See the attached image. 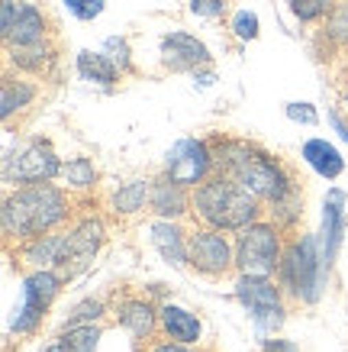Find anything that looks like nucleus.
Wrapping results in <instances>:
<instances>
[{"instance_id": "nucleus-1", "label": "nucleus", "mask_w": 348, "mask_h": 352, "mask_svg": "<svg viewBox=\"0 0 348 352\" xmlns=\"http://www.w3.org/2000/svg\"><path fill=\"white\" fill-rule=\"evenodd\" d=\"M213 171L235 178L245 191H252L258 201L268 204H277L290 188H297L290 171L281 162L252 142H239V139H226L213 149Z\"/></svg>"}, {"instance_id": "nucleus-2", "label": "nucleus", "mask_w": 348, "mask_h": 352, "mask_svg": "<svg viewBox=\"0 0 348 352\" xmlns=\"http://www.w3.org/2000/svg\"><path fill=\"white\" fill-rule=\"evenodd\" d=\"M68 220V197L55 184H23L3 201V236L30 243Z\"/></svg>"}, {"instance_id": "nucleus-3", "label": "nucleus", "mask_w": 348, "mask_h": 352, "mask_svg": "<svg viewBox=\"0 0 348 352\" xmlns=\"http://www.w3.org/2000/svg\"><path fill=\"white\" fill-rule=\"evenodd\" d=\"M194 214L203 226L222 233H242L245 226L258 223L262 201L229 175H210L194 188Z\"/></svg>"}, {"instance_id": "nucleus-4", "label": "nucleus", "mask_w": 348, "mask_h": 352, "mask_svg": "<svg viewBox=\"0 0 348 352\" xmlns=\"http://www.w3.org/2000/svg\"><path fill=\"white\" fill-rule=\"evenodd\" d=\"M284 245H281V226L275 223H252L239 233L235 243V268L242 275L271 278L281 268Z\"/></svg>"}, {"instance_id": "nucleus-5", "label": "nucleus", "mask_w": 348, "mask_h": 352, "mask_svg": "<svg viewBox=\"0 0 348 352\" xmlns=\"http://www.w3.org/2000/svg\"><path fill=\"white\" fill-rule=\"evenodd\" d=\"M319 272H323V256H316V239L300 236L284 249L277 278L300 304H313L319 298Z\"/></svg>"}, {"instance_id": "nucleus-6", "label": "nucleus", "mask_w": 348, "mask_h": 352, "mask_svg": "<svg viewBox=\"0 0 348 352\" xmlns=\"http://www.w3.org/2000/svg\"><path fill=\"white\" fill-rule=\"evenodd\" d=\"M55 175H62V162L55 155L52 142H45V139H32L23 149L3 159V178L10 184H45Z\"/></svg>"}, {"instance_id": "nucleus-7", "label": "nucleus", "mask_w": 348, "mask_h": 352, "mask_svg": "<svg viewBox=\"0 0 348 352\" xmlns=\"http://www.w3.org/2000/svg\"><path fill=\"white\" fill-rule=\"evenodd\" d=\"M0 32H3L7 49H30V45L49 43V20L32 3L3 0L0 3Z\"/></svg>"}, {"instance_id": "nucleus-8", "label": "nucleus", "mask_w": 348, "mask_h": 352, "mask_svg": "<svg viewBox=\"0 0 348 352\" xmlns=\"http://www.w3.org/2000/svg\"><path fill=\"white\" fill-rule=\"evenodd\" d=\"M235 298L242 300V307L252 314V320L258 330L275 333L287 317L284 298L281 288H275L268 278H255V275H242L235 285Z\"/></svg>"}, {"instance_id": "nucleus-9", "label": "nucleus", "mask_w": 348, "mask_h": 352, "mask_svg": "<svg viewBox=\"0 0 348 352\" xmlns=\"http://www.w3.org/2000/svg\"><path fill=\"white\" fill-rule=\"evenodd\" d=\"M187 256H190V268H197L200 275L210 278H222L229 275L235 265V245L222 236V230L213 226H200L187 236Z\"/></svg>"}, {"instance_id": "nucleus-10", "label": "nucleus", "mask_w": 348, "mask_h": 352, "mask_svg": "<svg viewBox=\"0 0 348 352\" xmlns=\"http://www.w3.org/2000/svg\"><path fill=\"white\" fill-rule=\"evenodd\" d=\"M62 281L65 278L52 268H36L26 281H23V304L16 310V320H13V333H30L39 327L43 314L49 310L58 291H62Z\"/></svg>"}, {"instance_id": "nucleus-11", "label": "nucleus", "mask_w": 348, "mask_h": 352, "mask_svg": "<svg viewBox=\"0 0 348 352\" xmlns=\"http://www.w3.org/2000/svg\"><path fill=\"white\" fill-rule=\"evenodd\" d=\"M100 245H104V223L94 220V217H87V220H81V223L74 226L71 233H65V245H62V256H58L55 272L62 278L81 275L94 262Z\"/></svg>"}, {"instance_id": "nucleus-12", "label": "nucleus", "mask_w": 348, "mask_h": 352, "mask_svg": "<svg viewBox=\"0 0 348 352\" xmlns=\"http://www.w3.org/2000/svg\"><path fill=\"white\" fill-rule=\"evenodd\" d=\"M213 171V149L200 139H181L178 146L165 155V175L184 188H197L210 178Z\"/></svg>"}, {"instance_id": "nucleus-13", "label": "nucleus", "mask_w": 348, "mask_h": 352, "mask_svg": "<svg viewBox=\"0 0 348 352\" xmlns=\"http://www.w3.org/2000/svg\"><path fill=\"white\" fill-rule=\"evenodd\" d=\"M161 62L171 72H197L210 65V49L190 32H168L161 39Z\"/></svg>"}, {"instance_id": "nucleus-14", "label": "nucleus", "mask_w": 348, "mask_h": 352, "mask_svg": "<svg viewBox=\"0 0 348 352\" xmlns=\"http://www.w3.org/2000/svg\"><path fill=\"white\" fill-rule=\"evenodd\" d=\"M148 204H152V214H159L161 220H178L194 207V197L187 194L184 184H178L161 171L159 182H152V201Z\"/></svg>"}, {"instance_id": "nucleus-15", "label": "nucleus", "mask_w": 348, "mask_h": 352, "mask_svg": "<svg viewBox=\"0 0 348 352\" xmlns=\"http://www.w3.org/2000/svg\"><path fill=\"white\" fill-rule=\"evenodd\" d=\"M152 245L161 252V258L174 268H187L190 256H187V236L181 233V226L174 220H159L152 223Z\"/></svg>"}, {"instance_id": "nucleus-16", "label": "nucleus", "mask_w": 348, "mask_h": 352, "mask_svg": "<svg viewBox=\"0 0 348 352\" xmlns=\"http://www.w3.org/2000/svg\"><path fill=\"white\" fill-rule=\"evenodd\" d=\"M159 327L161 333L174 342H184V346H194V342L200 340V320H197V314H190V310L178 307V304H165L159 310Z\"/></svg>"}, {"instance_id": "nucleus-17", "label": "nucleus", "mask_w": 348, "mask_h": 352, "mask_svg": "<svg viewBox=\"0 0 348 352\" xmlns=\"http://www.w3.org/2000/svg\"><path fill=\"white\" fill-rule=\"evenodd\" d=\"M342 204H345V194L342 191H329L326 210H323V265H332L336 258V249L342 243V230H345V214H342Z\"/></svg>"}, {"instance_id": "nucleus-18", "label": "nucleus", "mask_w": 348, "mask_h": 352, "mask_svg": "<svg viewBox=\"0 0 348 352\" xmlns=\"http://www.w3.org/2000/svg\"><path fill=\"white\" fill-rule=\"evenodd\" d=\"M116 320H119V327H126L136 340H148L155 333V327H159V314L152 310L148 300L129 298L116 307Z\"/></svg>"}, {"instance_id": "nucleus-19", "label": "nucleus", "mask_w": 348, "mask_h": 352, "mask_svg": "<svg viewBox=\"0 0 348 352\" xmlns=\"http://www.w3.org/2000/svg\"><path fill=\"white\" fill-rule=\"evenodd\" d=\"M62 245H65V233H43L23 243V262L30 268H55L58 265V256H62Z\"/></svg>"}, {"instance_id": "nucleus-20", "label": "nucleus", "mask_w": 348, "mask_h": 352, "mask_svg": "<svg viewBox=\"0 0 348 352\" xmlns=\"http://www.w3.org/2000/svg\"><path fill=\"white\" fill-rule=\"evenodd\" d=\"M303 162L310 165L313 171H319L323 178H338L342 168H345V162L338 155V149L326 139H310L303 146Z\"/></svg>"}, {"instance_id": "nucleus-21", "label": "nucleus", "mask_w": 348, "mask_h": 352, "mask_svg": "<svg viewBox=\"0 0 348 352\" xmlns=\"http://www.w3.org/2000/svg\"><path fill=\"white\" fill-rule=\"evenodd\" d=\"M36 94H39V87L32 85V81L7 75L3 78V87H0V113H3V120H10L13 113L26 110L36 100Z\"/></svg>"}, {"instance_id": "nucleus-22", "label": "nucleus", "mask_w": 348, "mask_h": 352, "mask_svg": "<svg viewBox=\"0 0 348 352\" xmlns=\"http://www.w3.org/2000/svg\"><path fill=\"white\" fill-rule=\"evenodd\" d=\"M78 72L84 81H97L104 87H113V81L119 78V68H116L104 52H78Z\"/></svg>"}, {"instance_id": "nucleus-23", "label": "nucleus", "mask_w": 348, "mask_h": 352, "mask_svg": "<svg viewBox=\"0 0 348 352\" xmlns=\"http://www.w3.org/2000/svg\"><path fill=\"white\" fill-rule=\"evenodd\" d=\"M10 62L20 68V72H30V75L43 78L49 72V65L55 62V49L49 43L43 45H30V49H10Z\"/></svg>"}, {"instance_id": "nucleus-24", "label": "nucleus", "mask_w": 348, "mask_h": 352, "mask_svg": "<svg viewBox=\"0 0 348 352\" xmlns=\"http://www.w3.org/2000/svg\"><path fill=\"white\" fill-rule=\"evenodd\" d=\"M146 201H152V182L139 178V182L123 184V188L113 194V210L123 217H132L146 207Z\"/></svg>"}, {"instance_id": "nucleus-25", "label": "nucleus", "mask_w": 348, "mask_h": 352, "mask_svg": "<svg viewBox=\"0 0 348 352\" xmlns=\"http://www.w3.org/2000/svg\"><path fill=\"white\" fill-rule=\"evenodd\" d=\"M62 178L68 182L71 191H87V188H94L97 184V168L91 159H68L62 162Z\"/></svg>"}, {"instance_id": "nucleus-26", "label": "nucleus", "mask_w": 348, "mask_h": 352, "mask_svg": "<svg viewBox=\"0 0 348 352\" xmlns=\"http://www.w3.org/2000/svg\"><path fill=\"white\" fill-rule=\"evenodd\" d=\"M68 352H97V342H100V330L94 323H81V327H65L62 333Z\"/></svg>"}, {"instance_id": "nucleus-27", "label": "nucleus", "mask_w": 348, "mask_h": 352, "mask_svg": "<svg viewBox=\"0 0 348 352\" xmlns=\"http://www.w3.org/2000/svg\"><path fill=\"white\" fill-rule=\"evenodd\" d=\"M326 39L332 45H342L345 49L348 45V0H338L336 7L329 10V16H326Z\"/></svg>"}, {"instance_id": "nucleus-28", "label": "nucleus", "mask_w": 348, "mask_h": 352, "mask_svg": "<svg viewBox=\"0 0 348 352\" xmlns=\"http://www.w3.org/2000/svg\"><path fill=\"white\" fill-rule=\"evenodd\" d=\"M287 3H290V13H294L300 23L323 20V16H329V10L336 7L332 0H287Z\"/></svg>"}, {"instance_id": "nucleus-29", "label": "nucleus", "mask_w": 348, "mask_h": 352, "mask_svg": "<svg viewBox=\"0 0 348 352\" xmlns=\"http://www.w3.org/2000/svg\"><path fill=\"white\" fill-rule=\"evenodd\" d=\"M104 52H110L106 58L119 68V75L123 72H132V58H129V45H126V39H119V36H110L104 43Z\"/></svg>"}, {"instance_id": "nucleus-30", "label": "nucleus", "mask_w": 348, "mask_h": 352, "mask_svg": "<svg viewBox=\"0 0 348 352\" xmlns=\"http://www.w3.org/2000/svg\"><path fill=\"white\" fill-rule=\"evenodd\" d=\"M100 314H104V304H100V300H84V304H78V307L68 314V323H65V327H81V323H94Z\"/></svg>"}, {"instance_id": "nucleus-31", "label": "nucleus", "mask_w": 348, "mask_h": 352, "mask_svg": "<svg viewBox=\"0 0 348 352\" xmlns=\"http://www.w3.org/2000/svg\"><path fill=\"white\" fill-rule=\"evenodd\" d=\"M229 10V0H190V13L203 20H220Z\"/></svg>"}, {"instance_id": "nucleus-32", "label": "nucleus", "mask_w": 348, "mask_h": 352, "mask_svg": "<svg viewBox=\"0 0 348 352\" xmlns=\"http://www.w3.org/2000/svg\"><path fill=\"white\" fill-rule=\"evenodd\" d=\"M104 3L106 0H65V7L78 16V20H94L104 13Z\"/></svg>"}, {"instance_id": "nucleus-33", "label": "nucleus", "mask_w": 348, "mask_h": 352, "mask_svg": "<svg viewBox=\"0 0 348 352\" xmlns=\"http://www.w3.org/2000/svg\"><path fill=\"white\" fill-rule=\"evenodd\" d=\"M232 30H235V36H239V39H245V43H248V39H255V36H258V16H255V13H248V10H239V13H235V20H232Z\"/></svg>"}, {"instance_id": "nucleus-34", "label": "nucleus", "mask_w": 348, "mask_h": 352, "mask_svg": "<svg viewBox=\"0 0 348 352\" xmlns=\"http://www.w3.org/2000/svg\"><path fill=\"white\" fill-rule=\"evenodd\" d=\"M287 117L294 120V123H306V126H313L319 120V113L313 110V104H287Z\"/></svg>"}, {"instance_id": "nucleus-35", "label": "nucleus", "mask_w": 348, "mask_h": 352, "mask_svg": "<svg viewBox=\"0 0 348 352\" xmlns=\"http://www.w3.org/2000/svg\"><path fill=\"white\" fill-rule=\"evenodd\" d=\"M148 352H190L184 342H174V340H155L148 346Z\"/></svg>"}, {"instance_id": "nucleus-36", "label": "nucleus", "mask_w": 348, "mask_h": 352, "mask_svg": "<svg viewBox=\"0 0 348 352\" xmlns=\"http://www.w3.org/2000/svg\"><path fill=\"white\" fill-rule=\"evenodd\" d=\"M264 352H300L290 340H268L264 342Z\"/></svg>"}, {"instance_id": "nucleus-37", "label": "nucleus", "mask_w": 348, "mask_h": 352, "mask_svg": "<svg viewBox=\"0 0 348 352\" xmlns=\"http://www.w3.org/2000/svg\"><path fill=\"white\" fill-rule=\"evenodd\" d=\"M43 352H68V346H65V340H62V336H58V340H55V342H49V346H45Z\"/></svg>"}, {"instance_id": "nucleus-38", "label": "nucleus", "mask_w": 348, "mask_h": 352, "mask_svg": "<svg viewBox=\"0 0 348 352\" xmlns=\"http://www.w3.org/2000/svg\"><path fill=\"white\" fill-rule=\"evenodd\" d=\"M342 110H345V117H348V91H345V100H342Z\"/></svg>"}]
</instances>
